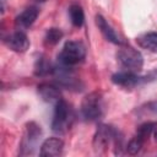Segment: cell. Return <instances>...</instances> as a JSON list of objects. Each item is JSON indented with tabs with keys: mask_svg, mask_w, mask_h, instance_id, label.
Returning a JSON list of instances; mask_svg holds the SVG:
<instances>
[{
	"mask_svg": "<svg viewBox=\"0 0 157 157\" xmlns=\"http://www.w3.org/2000/svg\"><path fill=\"white\" fill-rule=\"evenodd\" d=\"M74 112L70 104L63 98L55 103V109L52 120V130L56 134H65L74 123Z\"/></svg>",
	"mask_w": 157,
	"mask_h": 157,
	"instance_id": "cell-1",
	"label": "cell"
},
{
	"mask_svg": "<svg viewBox=\"0 0 157 157\" xmlns=\"http://www.w3.org/2000/svg\"><path fill=\"white\" fill-rule=\"evenodd\" d=\"M85 56H86V47L82 42L67 40L64 44L58 59H59L60 65L71 67L81 63L85 59Z\"/></svg>",
	"mask_w": 157,
	"mask_h": 157,
	"instance_id": "cell-2",
	"label": "cell"
},
{
	"mask_svg": "<svg viewBox=\"0 0 157 157\" xmlns=\"http://www.w3.org/2000/svg\"><path fill=\"white\" fill-rule=\"evenodd\" d=\"M103 98L99 92L88 93L81 103V117L87 121L98 120L103 115Z\"/></svg>",
	"mask_w": 157,
	"mask_h": 157,
	"instance_id": "cell-3",
	"label": "cell"
},
{
	"mask_svg": "<svg viewBox=\"0 0 157 157\" xmlns=\"http://www.w3.org/2000/svg\"><path fill=\"white\" fill-rule=\"evenodd\" d=\"M117 58L119 63L128 69L129 71H139L142 69L144 65V58L141 53L131 47H123L118 50Z\"/></svg>",
	"mask_w": 157,
	"mask_h": 157,
	"instance_id": "cell-4",
	"label": "cell"
},
{
	"mask_svg": "<svg viewBox=\"0 0 157 157\" xmlns=\"http://www.w3.org/2000/svg\"><path fill=\"white\" fill-rule=\"evenodd\" d=\"M118 131L113 129L109 125L101 124L98 125V129L93 136V147L96 151H102L105 150L112 142H114V139L117 136Z\"/></svg>",
	"mask_w": 157,
	"mask_h": 157,
	"instance_id": "cell-5",
	"label": "cell"
},
{
	"mask_svg": "<svg viewBox=\"0 0 157 157\" xmlns=\"http://www.w3.org/2000/svg\"><path fill=\"white\" fill-rule=\"evenodd\" d=\"M5 44L13 52L25 53L29 47V40L23 31L17 29L16 32L9 34L5 38Z\"/></svg>",
	"mask_w": 157,
	"mask_h": 157,
	"instance_id": "cell-6",
	"label": "cell"
},
{
	"mask_svg": "<svg viewBox=\"0 0 157 157\" xmlns=\"http://www.w3.org/2000/svg\"><path fill=\"white\" fill-rule=\"evenodd\" d=\"M38 15H39V10L36 6H29V7L25 9L15 18V26H16V28L20 29V31H23V29L31 27L34 23V21L37 20Z\"/></svg>",
	"mask_w": 157,
	"mask_h": 157,
	"instance_id": "cell-7",
	"label": "cell"
},
{
	"mask_svg": "<svg viewBox=\"0 0 157 157\" xmlns=\"http://www.w3.org/2000/svg\"><path fill=\"white\" fill-rule=\"evenodd\" d=\"M96 25L97 27L99 28L101 33L104 36V38L114 44H118V45H123L124 44V40L120 39V37L118 36V33L113 29V27L105 21V18L102 16V15H96Z\"/></svg>",
	"mask_w": 157,
	"mask_h": 157,
	"instance_id": "cell-8",
	"label": "cell"
},
{
	"mask_svg": "<svg viewBox=\"0 0 157 157\" xmlns=\"http://www.w3.org/2000/svg\"><path fill=\"white\" fill-rule=\"evenodd\" d=\"M63 148H64V142L60 139H58V137H49V139H47L42 144L39 155L43 156V157L59 156V155H61Z\"/></svg>",
	"mask_w": 157,
	"mask_h": 157,
	"instance_id": "cell-9",
	"label": "cell"
},
{
	"mask_svg": "<svg viewBox=\"0 0 157 157\" xmlns=\"http://www.w3.org/2000/svg\"><path fill=\"white\" fill-rule=\"evenodd\" d=\"M38 94L40 96V98L44 102H49V103H56L61 99V92L60 88L53 83H40L38 86Z\"/></svg>",
	"mask_w": 157,
	"mask_h": 157,
	"instance_id": "cell-10",
	"label": "cell"
},
{
	"mask_svg": "<svg viewBox=\"0 0 157 157\" xmlns=\"http://www.w3.org/2000/svg\"><path fill=\"white\" fill-rule=\"evenodd\" d=\"M140 78L134 71H121V72H117L112 76V81L120 86V87H124V88H132L135 87L139 82H140Z\"/></svg>",
	"mask_w": 157,
	"mask_h": 157,
	"instance_id": "cell-11",
	"label": "cell"
},
{
	"mask_svg": "<svg viewBox=\"0 0 157 157\" xmlns=\"http://www.w3.org/2000/svg\"><path fill=\"white\" fill-rule=\"evenodd\" d=\"M40 134H42L40 128L36 123H28L27 124V128H26V135H25V139H23L22 148H28V152H31L29 151V147L31 148H34L33 146L37 144Z\"/></svg>",
	"mask_w": 157,
	"mask_h": 157,
	"instance_id": "cell-12",
	"label": "cell"
},
{
	"mask_svg": "<svg viewBox=\"0 0 157 157\" xmlns=\"http://www.w3.org/2000/svg\"><path fill=\"white\" fill-rule=\"evenodd\" d=\"M136 42L140 47L148 49L151 52H157V32L144 33L136 38Z\"/></svg>",
	"mask_w": 157,
	"mask_h": 157,
	"instance_id": "cell-13",
	"label": "cell"
},
{
	"mask_svg": "<svg viewBox=\"0 0 157 157\" xmlns=\"http://www.w3.org/2000/svg\"><path fill=\"white\" fill-rule=\"evenodd\" d=\"M69 13H70V20L72 22V25L75 27H81L85 22V13L83 10L80 5L77 4H72L69 9Z\"/></svg>",
	"mask_w": 157,
	"mask_h": 157,
	"instance_id": "cell-14",
	"label": "cell"
},
{
	"mask_svg": "<svg viewBox=\"0 0 157 157\" xmlns=\"http://www.w3.org/2000/svg\"><path fill=\"white\" fill-rule=\"evenodd\" d=\"M61 37H63V32L59 28H50L45 33L44 42L47 45H54L61 39Z\"/></svg>",
	"mask_w": 157,
	"mask_h": 157,
	"instance_id": "cell-15",
	"label": "cell"
},
{
	"mask_svg": "<svg viewBox=\"0 0 157 157\" xmlns=\"http://www.w3.org/2000/svg\"><path fill=\"white\" fill-rule=\"evenodd\" d=\"M52 71H54V69L50 66V64L44 58H40V59L37 60V64H36V67H34L36 75L43 76V75H47V74H49Z\"/></svg>",
	"mask_w": 157,
	"mask_h": 157,
	"instance_id": "cell-16",
	"label": "cell"
},
{
	"mask_svg": "<svg viewBox=\"0 0 157 157\" xmlns=\"http://www.w3.org/2000/svg\"><path fill=\"white\" fill-rule=\"evenodd\" d=\"M144 142H145V141H144L141 137H139L137 135L134 136V137L129 141V144L126 145V151H128V153H129V155H136V153H139L140 150H141V147L144 146Z\"/></svg>",
	"mask_w": 157,
	"mask_h": 157,
	"instance_id": "cell-17",
	"label": "cell"
},
{
	"mask_svg": "<svg viewBox=\"0 0 157 157\" xmlns=\"http://www.w3.org/2000/svg\"><path fill=\"white\" fill-rule=\"evenodd\" d=\"M157 126V124L156 123H145V124H142L139 129H137V136L139 137H141L144 141H146V139L153 132V130H155V128Z\"/></svg>",
	"mask_w": 157,
	"mask_h": 157,
	"instance_id": "cell-18",
	"label": "cell"
},
{
	"mask_svg": "<svg viewBox=\"0 0 157 157\" xmlns=\"http://www.w3.org/2000/svg\"><path fill=\"white\" fill-rule=\"evenodd\" d=\"M152 134H153V137H155V140L157 141V126L155 128V130H153V132H152Z\"/></svg>",
	"mask_w": 157,
	"mask_h": 157,
	"instance_id": "cell-19",
	"label": "cell"
},
{
	"mask_svg": "<svg viewBox=\"0 0 157 157\" xmlns=\"http://www.w3.org/2000/svg\"><path fill=\"white\" fill-rule=\"evenodd\" d=\"M36 1H39V2H43V1H45V0H36Z\"/></svg>",
	"mask_w": 157,
	"mask_h": 157,
	"instance_id": "cell-20",
	"label": "cell"
}]
</instances>
